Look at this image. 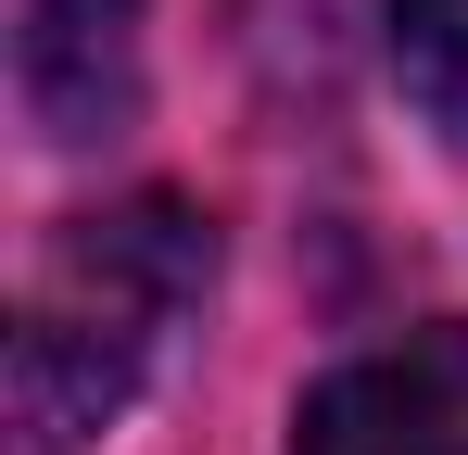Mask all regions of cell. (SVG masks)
Listing matches in <instances>:
<instances>
[{
    "instance_id": "obj_1",
    "label": "cell",
    "mask_w": 468,
    "mask_h": 455,
    "mask_svg": "<svg viewBox=\"0 0 468 455\" xmlns=\"http://www.w3.org/2000/svg\"><path fill=\"white\" fill-rule=\"evenodd\" d=\"M203 279H216V228L190 203L140 190V203L77 216L38 253L26 316H13V430L38 455H77L89 430H114L140 379L165 367L177 316L203 303Z\"/></svg>"
},
{
    "instance_id": "obj_2",
    "label": "cell",
    "mask_w": 468,
    "mask_h": 455,
    "mask_svg": "<svg viewBox=\"0 0 468 455\" xmlns=\"http://www.w3.org/2000/svg\"><path fill=\"white\" fill-rule=\"evenodd\" d=\"M292 455H468V329H405L329 367L292 418Z\"/></svg>"
},
{
    "instance_id": "obj_3",
    "label": "cell",
    "mask_w": 468,
    "mask_h": 455,
    "mask_svg": "<svg viewBox=\"0 0 468 455\" xmlns=\"http://www.w3.org/2000/svg\"><path fill=\"white\" fill-rule=\"evenodd\" d=\"M13 89L38 140H114L140 101V0H13Z\"/></svg>"
},
{
    "instance_id": "obj_4",
    "label": "cell",
    "mask_w": 468,
    "mask_h": 455,
    "mask_svg": "<svg viewBox=\"0 0 468 455\" xmlns=\"http://www.w3.org/2000/svg\"><path fill=\"white\" fill-rule=\"evenodd\" d=\"M392 76L443 140H468V0H392Z\"/></svg>"
}]
</instances>
